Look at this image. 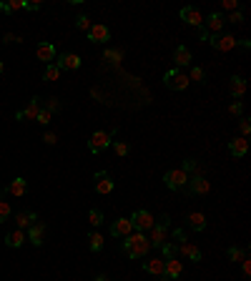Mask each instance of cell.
Here are the masks:
<instances>
[{"label": "cell", "mask_w": 251, "mask_h": 281, "mask_svg": "<svg viewBox=\"0 0 251 281\" xmlns=\"http://www.w3.org/2000/svg\"><path fill=\"white\" fill-rule=\"evenodd\" d=\"M11 216H13V206H11L8 201H3V198H0V223H6Z\"/></svg>", "instance_id": "4dcf8cb0"}, {"label": "cell", "mask_w": 251, "mask_h": 281, "mask_svg": "<svg viewBox=\"0 0 251 281\" xmlns=\"http://www.w3.org/2000/svg\"><path fill=\"white\" fill-rule=\"evenodd\" d=\"M113 148H116V153H118V156H128V143L116 141V143H113Z\"/></svg>", "instance_id": "f35d334b"}, {"label": "cell", "mask_w": 251, "mask_h": 281, "mask_svg": "<svg viewBox=\"0 0 251 281\" xmlns=\"http://www.w3.org/2000/svg\"><path fill=\"white\" fill-rule=\"evenodd\" d=\"M223 21H226V18H223L221 13H211V16L206 18V26H208V31H213V36H216V33L223 28Z\"/></svg>", "instance_id": "d4e9b609"}, {"label": "cell", "mask_w": 251, "mask_h": 281, "mask_svg": "<svg viewBox=\"0 0 251 281\" xmlns=\"http://www.w3.org/2000/svg\"><path fill=\"white\" fill-rule=\"evenodd\" d=\"M36 56H38V61H46V63L51 66V61H56V46L48 43V41H43V43H38Z\"/></svg>", "instance_id": "4fadbf2b"}, {"label": "cell", "mask_w": 251, "mask_h": 281, "mask_svg": "<svg viewBox=\"0 0 251 281\" xmlns=\"http://www.w3.org/2000/svg\"><path fill=\"white\" fill-rule=\"evenodd\" d=\"M88 41H93V43H106V41H111V31L106 28V26H91V31H88Z\"/></svg>", "instance_id": "5bb4252c"}, {"label": "cell", "mask_w": 251, "mask_h": 281, "mask_svg": "<svg viewBox=\"0 0 251 281\" xmlns=\"http://www.w3.org/2000/svg\"><path fill=\"white\" fill-rule=\"evenodd\" d=\"M26 243V233L21 231V228H16V231H11L8 236H6V246L8 248H21Z\"/></svg>", "instance_id": "44dd1931"}, {"label": "cell", "mask_w": 251, "mask_h": 281, "mask_svg": "<svg viewBox=\"0 0 251 281\" xmlns=\"http://www.w3.org/2000/svg\"><path fill=\"white\" fill-rule=\"evenodd\" d=\"M76 26H78L81 31H91V21H88V16H78V18H76Z\"/></svg>", "instance_id": "8d00e7d4"}, {"label": "cell", "mask_w": 251, "mask_h": 281, "mask_svg": "<svg viewBox=\"0 0 251 281\" xmlns=\"http://www.w3.org/2000/svg\"><path fill=\"white\" fill-rule=\"evenodd\" d=\"M148 251H151V241H148L146 233L136 231V233H128V236H126V241H123V253H126L128 258H143Z\"/></svg>", "instance_id": "6da1fadb"}, {"label": "cell", "mask_w": 251, "mask_h": 281, "mask_svg": "<svg viewBox=\"0 0 251 281\" xmlns=\"http://www.w3.org/2000/svg\"><path fill=\"white\" fill-rule=\"evenodd\" d=\"M181 171H183L186 176H188V173H191V176H196V173H198V163H196L193 158H186V161H183V168H181Z\"/></svg>", "instance_id": "1f68e13d"}, {"label": "cell", "mask_w": 251, "mask_h": 281, "mask_svg": "<svg viewBox=\"0 0 251 281\" xmlns=\"http://www.w3.org/2000/svg\"><path fill=\"white\" fill-rule=\"evenodd\" d=\"M181 271H183V263H181L178 258H168V261H163V278H166V281L178 278Z\"/></svg>", "instance_id": "7c38bea8"}, {"label": "cell", "mask_w": 251, "mask_h": 281, "mask_svg": "<svg viewBox=\"0 0 251 281\" xmlns=\"http://www.w3.org/2000/svg\"><path fill=\"white\" fill-rule=\"evenodd\" d=\"M61 108V103H58V98H48L46 101V111H51V113H56Z\"/></svg>", "instance_id": "ab89813d"}, {"label": "cell", "mask_w": 251, "mask_h": 281, "mask_svg": "<svg viewBox=\"0 0 251 281\" xmlns=\"http://www.w3.org/2000/svg\"><path fill=\"white\" fill-rule=\"evenodd\" d=\"M88 246H91V251H101L103 248V236L101 233H88Z\"/></svg>", "instance_id": "f546056e"}, {"label": "cell", "mask_w": 251, "mask_h": 281, "mask_svg": "<svg viewBox=\"0 0 251 281\" xmlns=\"http://www.w3.org/2000/svg\"><path fill=\"white\" fill-rule=\"evenodd\" d=\"M128 221H131V226H133L136 231H141V233H143V231H151V228H153V223H156L153 213H151V211H146V208L133 211Z\"/></svg>", "instance_id": "3957f363"}, {"label": "cell", "mask_w": 251, "mask_h": 281, "mask_svg": "<svg viewBox=\"0 0 251 281\" xmlns=\"http://www.w3.org/2000/svg\"><path fill=\"white\" fill-rule=\"evenodd\" d=\"M121 56H123L121 51H106V58H108L111 63H118V61H121Z\"/></svg>", "instance_id": "60d3db41"}, {"label": "cell", "mask_w": 251, "mask_h": 281, "mask_svg": "<svg viewBox=\"0 0 251 281\" xmlns=\"http://www.w3.org/2000/svg\"><path fill=\"white\" fill-rule=\"evenodd\" d=\"M0 73H3V61H0Z\"/></svg>", "instance_id": "681fc988"}, {"label": "cell", "mask_w": 251, "mask_h": 281, "mask_svg": "<svg viewBox=\"0 0 251 281\" xmlns=\"http://www.w3.org/2000/svg\"><path fill=\"white\" fill-rule=\"evenodd\" d=\"M163 183H166V188H171V191H183L186 183H188V176H186L181 168H171V171H166Z\"/></svg>", "instance_id": "5b68a950"}, {"label": "cell", "mask_w": 251, "mask_h": 281, "mask_svg": "<svg viewBox=\"0 0 251 281\" xmlns=\"http://www.w3.org/2000/svg\"><path fill=\"white\" fill-rule=\"evenodd\" d=\"M176 241H178V243H183V241H186V233H183L181 228H173V243H176Z\"/></svg>", "instance_id": "7bdbcfd3"}, {"label": "cell", "mask_w": 251, "mask_h": 281, "mask_svg": "<svg viewBox=\"0 0 251 281\" xmlns=\"http://www.w3.org/2000/svg\"><path fill=\"white\" fill-rule=\"evenodd\" d=\"M228 151H231V156L241 158V156H246V151H248V141H246V138H233V141L228 143Z\"/></svg>", "instance_id": "d6986e66"}, {"label": "cell", "mask_w": 251, "mask_h": 281, "mask_svg": "<svg viewBox=\"0 0 251 281\" xmlns=\"http://www.w3.org/2000/svg\"><path fill=\"white\" fill-rule=\"evenodd\" d=\"M26 191H28V181H26V178H16V181H11L8 188H6V193H11V196H23Z\"/></svg>", "instance_id": "7402d4cb"}, {"label": "cell", "mask_w": 251, "mask_h": 281, "mask_svg": "<svg viewBox=\"0 0 251 281\" xmlns=\"http://www.w3.org/2000/svg\"><path fill=\"white\" fill-rule=\"evenodd\" d=\"M88 221L98 228V226L103 223V213H101V211H96V208H91V211H88Z\"/></svg>", "instance_id": "e575fe53"}, {"label": "cell", "mask_w": 251, "mask_h": 281, "mask_svg": "<svg viewBox=\"0 0 251 281\" xmlns=\"http://www.w3.org/2000/svg\"><path fill=\"white\" fill-rule=\"evenodd\" d=\"M143 268L153 276H163V258H148L143 261Z\"/></svg>", "instance_id": "cb8c5ba5"}, {"label": "cell", "mask_w": 251, "mask_h": 281, "mask_svg": "<svg viewBox=\"0 0 251 281\" xmlns=\"http://www.w3.org/2000/svg\"><path fill=\"white\" fill-rule=\"evenodd\" d=\"M93 186H96V193H101V196H108V193H113V188H116L113 178H111L106 171H98V173L93 176Z\"/></svg>", "instance_id": "52a82bcc"}, {"label": "cell", "mask_w": 251, "mask_h": 281, "mask_svg": "<svg viewBox=\"0 0 251 281\" xmlns=\"http://www.w3.org/2000/svg\"><path fill=\"white\" fill-rule=\"evenodd\" d=\"M241 111H243V108H241V103L236 101V103L231 106V113H233V116H241Z\"/></svg>", "instance_id": "c3c4849f"}, {"label": "cell", "mask_w": 251, "mask_h": 281, "mask_svg": "<svg viewBox=\"0 0 251 281\" xmlns=\"http://www.w3.org/2000/svg\"><path fill=\"white\" fill-rule=\"evenodd\" d=\"M163 83H166V88H171V91H186L191 81H188V76L181 73V71H168V73L163 76Z\"/></svg>", "instance_id": "8992f818"}, {"label": "cell", "mask_w": 251, "mask_h": 281, "mask_svg": "<svg viewBox=\"0 0 251 281\" xmlns=\"http://www.w3.org/2000/svg\"><path fill=\"white\" fill-rule=\"evenodd\" d=\"M228 21H231V23H241V21H243V13H241V11H233V13L228 16Z\"/></svg>", "instance_id": "ee69618b"}, {"label": "cell", "mask_w": 251, "mask_h": 281, "mask_svg": "<svg viewBox=\"0 0 251 281\" xmlns=\"http://www.w3.org/2000/svg\"><path fill=\"white\" fill-rule=\"evenodd\" d=\"M228 258H231L233 263H236V261H243V258H246V251H243V248L231 246V248H228Z\"/></svg>", "instance_id": "836d02e7"}, {"label": "cell", "mask_w": 251, "mask_h": 281, "mask_svg": "<svg viewBox=\"0 0 251 281\" xmlns=\"http://www.w3.org/2000/svg\"><path fill=\"white\" fill-rule=\"evenodd\" d=\"M26 11L36 13V11H41V3H26Z\"/></svg>", "instance_id": "7dc6e473"}, {"label": "cell", "mask_w": 251, "mask_h": 281, "mask_svg": "<svg viewBox=\"0 0 251 281\" xmlns=\"http://www.w3.org/2000/svg\"><path fill=\"white\" fill-rule=\"evenodd\" d=\"M181 21H183V23H188V26H201V23H203L201 13H198L196 8H191V6L181 8Z\"/></svg>", "instance_id": "e0dca14e"}, {"label": "cell", "mask_w": 251, "mask_h": 281, "mask_svg": "<svg viewBox=\"0 0 251 281\" xmlns=\"http://www.w3.org/2000/svg\"><path fill=\"white\" fill-rule=\"evenodd\" d=\"M38 113H41V98H33L23 111H18V116H16V118H18V121H36V118H38Z\"/></svg>", "instance_id": "8fae6325"}, {"label": "cell", "mask_w": 251, "mask_h": 281, "mask_svg": "<svg viewBox=\"0 0 251 281\" xmlns=\"http://www.w3.org/2000/svg\"><path fill=\"white\" fill-rule=\"evenodd\" d=\"M228 88H231V96H233V98H241V96L246 93V81H243L241 76H233Z\"/></svg>", "instance_id": "603a6c76"}, {"label": "cell", "mask_w": 251, "mask_h": 281, "mask_svg": "<svg viewBox=\"0 0 251 281\" xmlns=\"http://www.w3.org/2000/svg\"><path fill=\"white\" fill-rule=\"evenodd\" d=\"M43 141H46L48 146H53V143H56L58 138H56V133H46V136H43Z\"/></svg>", "instance_id": "bcb514c9"}, {"label": "cell", "mask_w": 251, "mask_h": 281, "mask_svg": "<svg viewBox=\"0 0 251 281\" xmlns=\"http://www.w3.org/2000/svg\"><path fill=\"white\" fill-rule=\"evenodd\" d=\"M211 46H213L216 51L226 53V51H233V48L238 46V41H236L233 36H226V33H216V36L211 38Z\"/></svg>", "instance_id": "9c48e42d"}, {"label": "cell", "mask_w": 251, "mask_h": 281, "mask_svg": "<svg viewBox=\"0 0 251 281\" xmlns=\"http://www.w3.org/2000/svg\"><path fill=\"white\" fill-rule=\"evenodd\" d=\"M43 233H46V223H43V221H36V223H31L28 241H31L33 246H43Z\"/></svg>", "instance_id": "9a60e30c"}, {"label": "cell", "mask_w": 251, "mask_h": 281, "mask_svg": "<svg viewBox=\"0 0 251 281\" xmlns=\"http://www.w3.org/2000/svg\"><path fill=\"white\" fill-rule=\"evenodd\" d=\"M38 123H43V126H48L51 121H53V113L51 111H46V108H41V113H38V118H36Z\"/></svg>", "instance_id": "d590c367"}, {"label": "cell", "mask_w": 251, "mask_h": 281, "mask_svg": "<svg viewBox=\"0 0 251 281\" xmlns=\"http://www.w3.org/2000/svg\"><path fill=\"white\" fill-rule=\"evenodd\" d=\"M26 8V0H11V3H0V11L3 13H16Z\"/></svg>", "instance_id": "83f0119b"}, {"label": "cell", "mask_w": 251, "mask_h": 281, "mask_svg": "<svg viewBox=\"0 0 251 281\" xmlns=\"http://www.w3.org/2000/svg\"><path fill=\"white\" fill-rule=\"evenodd\" d=\"M238 126H241V133H243L241 138H246V133L251 131V123H248V118H241V123H238Z\"/></svg>", "instance_id": "b9f144b4"}, {"label": "cell", "mask_w": 251, "mask_h": 281, "mask_svg": "<svg viewBox=\"0 0 251 281\" xmlns=\"http://www.w3.org/2000/svg\"><path fill=\"white\" fill-rule=\"evenodd\" d=\"M36 221H38V216H36L33 211H18V213H16V226H18L21 231H23L26 226L36 223Z\"/></svg>", "instance_id": "ffe728a7"}, {"label": "cell", "mask_w": 251, "mask_h": 281, "mask_svg": "<svg viewBox=\"0 0 251 281\" xmlns=\"http://www.w3.org/2000/svg\"><path fill=\"white\" fill-rule=\"evenodd\" d=\"M223 8H228V11H236V8H238V3H236V0H223Z\"/></svg>", "instance_id": "f6af8a7d"}, {"label": "cell", "mask_w": 251, "mask_h": 281, "mask_svg": "<svg viewBox=\"0 0 251 281\" xmlns=\"http://www.w3.org/2000/svg\"><path fill=\"white\" fill-rule=\"evenodd\" d=\"M188 226H191L193 231H203V228H206V216H203V213H191V216H188Z\"/></svg>", "instance_id": "4316f807"}, {"label": "cell", "mask_w": 251, "mask_h": 281, "mask_svg": "<svg viewBox=\"0 0 251 281\" xmlns=\"http://www.w3.org/2000/svg\"><path fill=\"white\" fill-rule=\"evenodd\" d=\"M181 256H186V258H191L193 263H198L201 261V251L193 246V243H188V241H183V243H178V248H176Z\"/></svg>", "instance_id": "ac0fdd59"}, {"label": "cell", "mask_w": 251, "mask_h": 281, "mask_svg": "<svg viewBox=\"0 0 251 281\" xmlns=\"http://www.w3.org/2000/svg\"><path fill=\"white\" fill-rule=\"evenodd\" d=\"M111 138H116V128L111 131V133H106V131H96L93 136H91V141H88V151L91 153H101V151H106L113 141Z\"/></svg>", "instance_id": "277c9868"}, {"label": "cell", "mask_w": 251, "mask_h": 281, "mask_svg": "<svg viewBox=\"0 0 251 281\" xmlns=\"http://www.w3.org/2000/svg\"><path fill=\"white\" fill-rule=\"evenodd\" d=\"M168 231H171V218L163 213L156 223H153V228H151V246H156V248H161L163 243H166V238H168Z\"/></svg>", "instance_id": "7a4b0ae2"}, {"label": "cell", "mask_w": 251, "mask_h": 281, "mask_svg": "<svg viewBox=\"0 0 251 281\" xmlns=\"http://www.w3.org/2000/svg\"><path fill=\"white\" fill-rule=\"evenodd\" d=\"M133 231V226H131V221L128 218H116L113 223H111V236H128Z\"/></svg>", "instance_id": "2e32d148"}, {"label": "cell", "mask_w": 251, "mask_h": 281, "mask_svg": "<svg viewBox=\"0 0 251 281\" xmlns=\"http://www.w3.org/2000/svg\"><path fill=\"white\" fill-rule=\"evenodd\" d=\"M43 78H46V81H58V78H61V68H58L56 63L46 66V71H43Z\"/></svg>", "instance_id": "f1b7e54d"}, {"label": "cell", "mask_w": 251, "mask_h": 281, "mask_svg": "<svg viewBox=\"0 0 251 281\" xmlns=\"http://www.w3.org/2000/svg\"><path fill=\"white\" fill-rule=\"evenodd\" d=\"M56 66H58L61 71H78V68H81V58H78L76 53H61L58 61H56Z\"/></svg>", "instance_id": "30bf717a"}, {"label": "cell", "mask_w": 251, "mask_h": 281, "mask_svg": "<svg viewBox=\"0 0 251 281\" xmlns=\"http://www.w3.org/2000/svg\"><path fill=\"white\" fill-rule=\"evenodd\" d=\"M3 193H6V191H3V188H0V198H3Z\"/></svg>", "instance_id": "f907efd6"}, {"label": "cell", "mask_w": 251, "mask_h": 281, "mask_svg": "<svg viewBox=\"0 0 251 281\" xmlns=\"http://www.w3.org/2000/svg\"><path fill=\"white\" fill-rule=\"evenodd\" d=\"M173 61H176V66H188L191 63V51L186 46H178L176 53H173Z\"/></svg>", "instance_id": "484cf974"}, {"label": "cell", "mask_w": 251, "mask_h": 281, "mask_svg": "<svg viewBox=\"0 0 251 281\" xmlns=\"http://www.w3.org/2000/svg\"><path fill=\"white\" fill-rule=\"evenodd\" d=\"M188 81L203 83V71H201V68H191V76H188Z\"/></svg>", "instance_id": "74e56055"}, {"label": "cell", "mask_w": 251, "mask_h": 281, "mask_svg": "<svg viewBox=\"0 0 251 281\" xmlns=\"http://www.w3.org/2000/svg\"><path fill=\"white\" fill-rule=\"evenodd\" d=\"M161 251H163V261H168V258H176V243H163L161 246Z\"/></svg>", "instance_id": "d6a6232c"}, {"label": "cell", "mask_w": 251, "mask_h": 281, "mask_svg": "<svg viewBox=\"0 0 251 281\" xmlns=\"http://www.w3.org/2000/svg\"><path fill=\"white\" fill-rule=\"evenodd\" d=\"M208 188H211V183L203 178V176H188V183H186V188L183 191H188L191 196H203V193H208Z\"/></svg>", "instance_id": "ba28073f"}]
</instances>
